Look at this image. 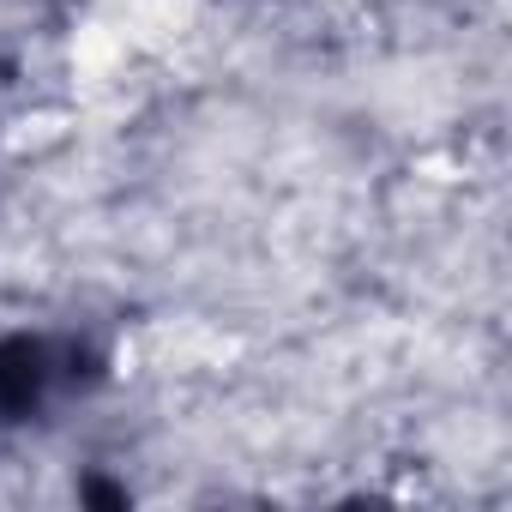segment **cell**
I'll list each match as a JSON object with an SVG mask.
<instances>
[{"label": "cell", "instance_id": "6da1fadb", "mask_svg": "<svg viewBox=\"0 0 512 512\" xmlns=\"http://www.w3.org/2000/svg\"><path fill=\"white\" fill-rule=\"evenodd\" d=\"M103 350L73 332H13L0 338V422H31L103 380Z\"/></svg>", "mask_w": 512, "mask_h": 512}]
</instances>
